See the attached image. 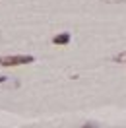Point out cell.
<instances>
[{"instance_id": "obj_1", "label": "cell", "mask_w": 126, "mask_h": 128, "mask_svg": "<svg viewBox=\"0 0 126 128\" xmlns=\"http://www.w3.org/2000/svg\"><path fill=\"white\" fill-rule=\"evenodd\" d=\"M35 58L31 54H8L0 56V66H22V64H31Z\"/></svg>"}, {"instance_id": "obj_2", "label": "cell", "mask_w": 126, "mask_h": 128, "mask_svg": "<svg viewBox=\"0 0 126 128\" xmlns=\"http://www.w3.org/2000/svg\"><path fill=\"white\" fill-rule=\"evenodd\" d=\"M52 43L54 45H68L70 43V33H58V35H54Z\"/></svg>"}, {"instance_id": "obj_3", "label": "cell", "mask_w": 126, "mask_h": 128, "mask_svg": "<svg viewBox=\"0 0 126 128\" xmlns=\"http://www.w3.org/2000/svg\"><path fill=\"white\" fill-rule=\"evenodd\" d=\"M114 62H122V64H126V50H124V52H118V54L114 56Z\"/></svg>"}, {"instance_id": "obj_4", "label": "cell", "mask_w": 126, "mask_h": 128, "mask_svg": "<svg viewBox=\"0 0 126 128\" xmlns=\"http://www.w3.org/2000/svg\"><path fill=\"white\" fill-rule=\"evenodd\" d=\"M103 2H107V4H120V2H126V0H103Z\"/></svg>"}]
</instances>
